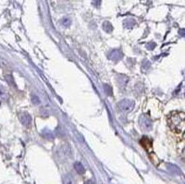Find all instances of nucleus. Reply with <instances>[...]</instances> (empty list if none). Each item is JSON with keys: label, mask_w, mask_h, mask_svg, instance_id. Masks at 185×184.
Masks as SVG:
<instances>
[{"label": "nucleus", "mask_w": 185, "mask_h": 184, "mask_svg": "<svg viewBox=\"0 0 185 184\" xmlns=\"http://www.w3.org/2000/svg\"><path fill=\"white\" fill-rule=\"evenodd\" d=\"M167 126L179 142L184 141V131H185V114L180 111H173L167 118Z\"/></svg>", "instance_id": "f257e3e1"}, {"label": "nucleus", "mask_w": 185, "mask_h": 184, "mask_svg": "<svg viewBox=\"0 0 185 184\" xmlns=\"http://www.w3.org/2000/svg\"><path fill=\"white\" fill-rule=\"evenodd\" d=\"M140 144H142V146L149 153V152H152V148H153V146H152V142L148 139L147 137H144L143 139L140 141Z\"/></svg>", "instance_id": "f03ea898"}]
</instances>
